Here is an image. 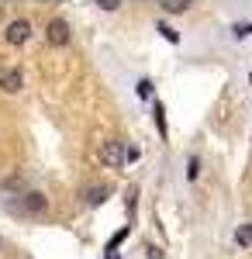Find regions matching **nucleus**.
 Wrapping results in <instances>:
<instances>
[{
    "label": "nucleus",
    "instance_id": "1",
    "mask_svg": "<svg viewBox=\"0 0 252 259\" xmlns=\"http://www.w3.org/2000/svg\"><path fill=\"white\" fill-rule=\"evenodd\" d=\"M7 45H24V41L31 38V24H28V18H18V21H11L7 24Z\"/></svg>",
    "mask_w": 252,
    "mask_h": 259
},
{
    "label": "nucleus",
    "instance_id": "4",
    "mask_svg": "<svg viewBox=\"0 0 252 259\" xmlns=\"http://www.w3.org/2000/svg\"><path fill=\"white\" fill-rule=\"evenodd\" d=\"M21 87H24V73L21 69H4L0 73V90L4 94H18Z\"/></svg>",
    "mask_w": 252,
    "mask_h": 259
},
{
    "label": "nucleus",
    "instance_id": "5",
    "mask_svg": "<svg viewBox=\"0 0 252 259\" xmlns=\"http://www.w3.org/2000/svg\"><path fill=\"white\" fill-rule=\"evenodd\" d=\"M21 211H28V214H41V211H45V197H41L38 190L24 194V197H21Z\"/></svg>",
    "mask_w": 252,
    "mask_h": 259
},
{
    "label": "nucleus",
    "instance_id": "12",
    "mask_svg": "<svg viewBox=\"0 0 252 259\" xmlns=\"http://www.w3.org/2000/svg\"><path fill=\"white\" fill-rule=\"evenodd\" d=\"M159 31L166 35L170 41H180V35H176V28H170V24H159Z\"/></svg>",
    "mask_w": 252,
    "mask_h": 259
},
{
    "label": "nucleus",
    "instance_id": "11",
    "mask_svg": "<svg viewBox=\"0 0 252 259\" xmlns=\"http://www.w3.org/2000/svg\"><path fill=\"white\" fill-rule=\"evenodd\" d=\"M124 235H128V228H121V232H117V235H114V239H111V242H107V252H114V249H117V245H121V242H124Z\"/></svg>",
    "mask_w": 252,
    "mask_h": 259
},
{
    "label": "nucleus",
    "instance_id": "15",
    "mask_svg": "<svg viewBox=\"0 0 252 259\" xmlns=\"http://www.w3.org/2000/svg\"><path fill=\"white\" fill-rule=\"evenodd\" d=\"M138 94H142V97H149V94H152V83L142 80V83H138Z\"/></svg>",
    "mask_w": 252,
    "mask_h": 259
},
{
    "label": "nucleus",
    "instance_id": "8",
    "mask_svg": "<svg viewBox=\"0 0 252 259\" xmlns=\"http://www.w3.org/2000/svg\"><path fill=\"white\" fill-rule=\"evenodd\" d=\"M162 11H170V14H183V11H187V0H166Z\"/></svg>",
    "mask_w": 252,
    "mask_h": 259
},
{
    "label": "nucleus",
    "instance_id": "6",
    "mask_svg": "<svg viewBox=\"0 0 252 259\" xmlns=\"http://www.w3.org/2000/svg\"><path fill=\"white\" fill-rule=\"evenodd\" d=\"M107 194H111V190H107L104 183H97V187H90V190L83 194V200H87L90 207H97V204H104V200H107Z\"/></svg>",
    "mask_w": 252,
    "mask_h": 259
},
{
    "label": "nucleus",
    "instance_id": "13",
    "mask_svg": "<svg viewBox=\"0 0 252 259\" xmlns=\"http://www.w3.org/2000/svg\"><path fill=\"white\" fill-rule=\"evenodd\" d=\"M138 156H142V152H138V145H135V149H132V145H128V149H124V162H135Z\"/></svg>",
    "mask_w": 252,
    "mask_h": 259
},
{
    "label": "nucleus",
    "instance_id": "3",
    "mask_svg": "<svg viewBox=\"0 0 252 259\" xmlns=\"http://www.w3.org/2000/svg\"><path fill=\"white\" fill-rule=\"evenodd\" d=\"M100 159L107 162L111 169L124 166V142H107V145H104V152H100Z\"/></svg>",
    "mask_w": 252,
    "mask_h": 259
},
{
    "label": "nucleus",
    "instance_id": "10",
    "mask_svg": "<svg viewBox=\"0 0 252 259\" xmlns=\"http://www.w3.org/2000/svg\"><path fill=\"white\" fill-rule=\"evenodd\" d=\"M197 173H200V162H197V156H190L187 159V180H197Z\"/></svg>",
    "mask_w": 252,
    "mask_h": 259
},
{
    "label": "nucleus",
    "instance_id": "2",
    "mask_svg": "<svg viewBox=\"0 0 252 259\" xmlns=\"http://www.w3.org/2000/svg\"><path fill=\"white\" fill-rule=\"evenodd\" d=\"M45 38H49V45H69V24L62 18H52L45 24Z\"/></svg>",
    "mask_w": 252,
    "mask_h": 259
},
{
    "label": "nucleus",
    "instance_id": "7",
    "mask_svg": "<svg viewBox=\"0 0 252 259\" xmlns=\"http://www.w3.org/2000/svg\"><path fill=\"white\" fill-rule=\"evenodd\" d=\"M235 242L238 245H252V225H238L235 228Z\"/></svg>",
    "mask_w": 252,
    "mask_h": 259
},
{
    "label": "nucleus",
    "instance_id": "14",
    "mask_svg": "<svg viewBox=\"0 0 252 259\" xmlns=\"http://www.w3.org/2000/svg\"><path fill=\"white\" fill-rule=\"evenodd\" d=\"M235 35H238V38H245V35H252V24H235Z\"/></svg>",
    "mask_w": 252,
    "mask_h": 259
},
{
    "label": "nucleus",
    "instance_id": "9",
    "mask_svg": "<svg viewBox=\"0 0 252 259\" xmlns=\"http://www.w3.org/2000/svg\"><path fill=\"white\" fill-rule=\"evenodd\" d=\"M155 128L166 135V111H162V104H155Z\"/></svg>",
    "mask_w": 252,
    "mask_h": 259
}]
</instances>
